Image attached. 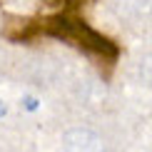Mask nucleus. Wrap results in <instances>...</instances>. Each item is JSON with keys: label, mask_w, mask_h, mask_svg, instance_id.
Wrapping results in <instances>:
<instances>
[{"label": "nucleus", "mask_w": 152, "mask_h": 152, "mask_svg": "<svg viewBox=\"0 0 152 152\" xmlns=\"http://www.w3.org/2000/svg\"><path fill=\"white\" fill-rule=\"evenodd\" d=\"M40 28H42V35L72 42V45H77L80 50H85L90 58H97V60L107 62V65H112V62L120 58L117 42H112L110 37H105L102 33L92 30L85 20H80L72 12H60V15L45 18V20H40Z\"/></svg>", "instance_id": "nucleus-1"}, {"label": "nucleus", "mask_w": 152, "mask_h": 152, "mask_svg": "<svg viewBox=\"0 0 152 152\" xmlns=\"http://www.w3.org/2000/svg\"><path fill=\"white\" fill-rule=\"evenodd\" d=\"M3 115H5V105L0 102V117H3Z\"/></svg>", "instance_id": "nucleus-5"}, {"label": "nucleus", "mask_w": 152, "mask_h": 152, "mask_svg": "<svg viewBox=\"0 0 152 152\" xmlns=\"http://www.w3.org/2000/svg\"><path fill=\"white\" fill-rule=\"evenodd\" d=\"M25 105H28V110H35V105H37V102H35L33 97H28V100H25Z\"/></svg>", "instance_id": "nucleus-4"}, {"label": "nucleus", "mask_w": 152, "mask_h": 152, "mask_svg": "<svg viewBox=\"0 0 152 152\" xmlns=\"http://www.w3.org/2000/svg\"><path fill=\"white\" fill-rule=\"evenodd\" d=\"M65 152H105V145L95 132L90 130H67L62 137Z\"/></svg>", "instance_id": "nucleus-2"}, {"label": "nucleus", "mask_w": 152, "mask_h": 152, "mask_svg": "<svg viewBox=\"0 0 152 152\" xmlns=\"http://www.w3.org/2000/svg\"><path fill=\"white\" fill-rule=\"evenodd\" d=\"M87 3H92V0H67V5L75 10V8H80V5H87Z\"/></svg>", "instance_id": "nucleus-3"}]
</instances>
